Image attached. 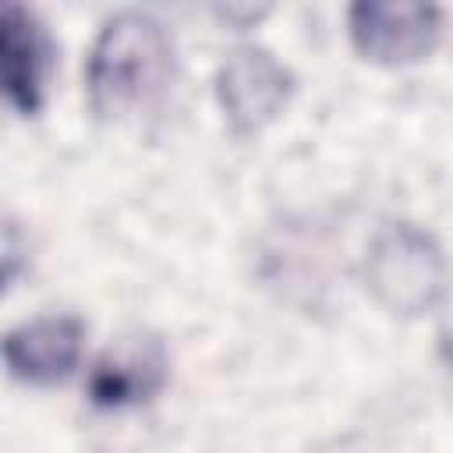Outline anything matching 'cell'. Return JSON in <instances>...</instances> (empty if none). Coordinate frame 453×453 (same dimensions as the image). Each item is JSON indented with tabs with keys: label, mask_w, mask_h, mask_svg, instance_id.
I'll return each instance as SVG.
<instances>
[{
	"label": "cell",
	"mask_w": 453,
	"mask_h": 453,
	"mask_svg": "<svg viewBox=\"0 0 453 453\" xmlns=\"http://www.w3.org/2000/svg\"><path fill=\"white\" fill-rule=\"evenodd\" d=\"M439 354L453 368V294H449V301L442 308V319H439Z\"/></svg>",
	"instance_id": "8"
},
{
	"label": "cell",
	"mask_w": 453,
	"mask_h": 453,
	"mask_svg": "<svg viewBox=\"0 0 453 453\" xmlns=\"http://www.w3.org/2000/svg\"><path fill=\"white\" fill-rule=\"evenodd\" d=\"M170 382V354L163 340L134 333L113 340L88 368V400L99 411H131L152 403Z\"/></svg>",
	"instance_id": "5"
},
{
	"label": "cell",
	"mask_w": 453,
	"mask_h": 453,
	"mask_svg": "<svg viewBox=\"0 0 453 453\" xmlns=\"http://www.w3.org/2000/svg\"><path fill=\"white\" fill-rule=\"evenodd\" d=\"M85 347V322L74 315H42L21 322L4 340V365L11 379L28 386H53L74 375Z\"/></svg>",
	"instance_id": "7"
},
{
	"label": "cell",
	"mask_w": 453,
	"mask_h": 453,
	"mask_svg": "<svg viewBox=\"0 0 453 453\" xmlns=\"http://www.w3.org/2000/svg\"><path fill=\"white\" fill-rule=\"evenodd\" d=\"M0 64H4V92L14 113L35 117L46 106L53 42L42 21L21 4H4L0 11Z\"/></svg>",
	"instance_id": "6"
},
{
	"label": "cell",
	"mask_w": 453,
	"mask_h": 453,
	"mask_svg": "<svg viewBox=\"0 0 453 453\" xmlns=\"http://www.w3.org/2000/svg\"><path fill=\"white\" fill-rule=\"evenodd\" d=\"M347 35L365 60L382 67H407L439 46L442 11L435 4L361 0L347 11Z\"/></svg>",
	"instance_id": "4"
},
{
	"label": "cell",
	"mask_w": 453,
	"mask_h": 453,
	"mask_svg": "<svg viewBox=\"0 0 453 453\" xmlns=\"http://www.w3.org/2000/svg\"><path fill=\"white\" fill-rule=\"evenodd\" d=\"M294 92L290 71L262 46H234L216 71V99L234 134H258L269 127Z\"/></svg>",
	"instance_id": "3"
},
{
	"label": "cell",
	"mask_w": 453,
	"mask_h": 453,
	"mask_svg": "<svg viewBox=\"0 0 453 453\" xmlns=\"http://www.w3.org/2000/svg\"><path fill=\"white\" fill-rule=\"evenodd\" d=\"M446 280V258L432 234H425L414 223H393L386 226L365 258V283L372 297L389 315H421L428 311Z\"/></svg>",
	"instance_id": "2"
},
{
	"label": "cell",
	"mask_w": 453,
	"mask_h": 453,
	"mask_svg": "<svg viewBox=\"0 0 453 453\" xmlns=\"http://www.w3.org/2000/svg\"><path fill=\"white\" fill-rule=\"evenodd\" d=\"M173 78V39L145 11L113 14L85 60V92L99 120H127L152 110Z\"/></svg>",
	"instance_id": "1"
}]
</instances>
